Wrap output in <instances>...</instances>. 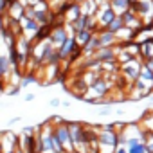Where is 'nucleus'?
<instances>
[{"label":"nucleus","mask_w":153,"mask_h":153,"mask_svg":"<svg viewBox=\"0 0 153 153\" xmlns=\"http://www.w3.org/2000/svg\"><path fill=\"white\" fill-rule=\"evenodd\" d=\"M144 151H146L144 144H139L137 140H130V153H144Z\"/></svg>","instance_id":"1"},{"label":"nucleus","mask_w":153,"mask_h":153,"mask_svg":"<svg viewBox=\"0 0 153 153\" xmlns=\"http://www.w3.org/2000/svg\"><path fill=\"white\" fill-rule=\"evenodd\" d=\"M52 40H54V42H58V45H63V43L67 42V36H65L63 29H59V31H54V34H52Z\"/></svg>","instance_id":"2"},{"label":"nucleus","mask_w":153,"mask_h":153,"mask_svg":"<svg viewBox=\"0 0 153 153\" xmlns=\"http://www.w3.org/2000/svg\"><path fill=\"white\" fill-rule=\"evenodd\" d=\"M123 25H124V22H123V18H117V20L114 18V20H112V22L108 24V27H110L108 31H112V33H115V31H119V29H121Z\"/></svg>","instance_id":"3"},{"label":"nucleus","mask_w":153,"mask_h":153,"mask_svg":"<svg viewBox=\"0 0 153 153\" xmlns=\"http://www.w3.org/2000/svg\"><path fill=\"white\" fill-rule=\"evenodd\" d=\"M99 40H101V45H108V43L114 42V33H112V31H110V33H105V34L99 36Z\"/></svg>","instance_id":"4"},{"label":"nucleus","mask_w":153,"mask_h":153,"mask_svg":"<svg viewBox=\"0 0 153 153\" xmlns=\"http://www.w3.org/2000/svg\"><path fill=\"white\" fill-rule=\"evenodd\" d=\"M70 49H74V40H67V42L63 43V49H61L59 56H67V54L70 52Z\"/></svg>","instance_id":"5"},{"label":"nucleus","mask_w":153,"mask_h":153,"mask_svg":"<svg viewBox=\"0 0 153 153\" xmlns=\"http://www.w3.org/2000/svg\"><path fill=\"white\" fill-rule=\"evenodd\" d=\"M108 58H112V51H110V49L99 52V59H108Z\"/></svg>","instance_id":"6"},{"label":"nucleus","mask_w":153,"mask_h":153,"mask_svg":"<svg viewBox=\"0 0 153 153\" xmlns=\"http://www.w3.org/2000/svg\"><path fill=\"white\" fill-rule=\"evenodd\" d=\"M101 140H103V142H114V137H112V135H103Z\"/></svg>","instance_id":"7"},{"label":"nucleus","mask_w":153,"mask_h":153,"mask_svg":"<svg viewBox=\"0 0 153 153\" xmlns=\"http://www.w3.org/2000/svg\"><path fill=\"white\" fill-rule=\"evenodd\" d=\"M2 72L4 74L7 72V61H6V58H2Z\"/></svg>","instance_id":"8"},{"label":"nucleus","mask_w":153,"mask_h":153,"mask_svg":"<svg viewBox=\"0 0 153 153\" xmlns=\"http://www.w3.org/2000/svg\"><path fill=\"white\" fill-rule=\"evenodd\" d=\"M58 105H59V101H58V99H52V101H51V106H58Z\"/></svg>","instance_id":"9"},{"label":"nucleus","mask_w":153,"mask_h":153,"mask_svg":"<svg viewBox=\"0 0 153 153\" xmlns=\"http://www.w3.org/2000/svg\"><path fill=\"white\" fill-rule=\"evenodd\" d=\"M33 99H34V94H29V96L25 97V101H33Z\"/></svg>","instance_id":"10"},{"label":"nucleus","mask_w":153,"mask_h":153,"mask_svg":"<svg viewBox=\"0 0 153 153\" xmlns=\"http://www.w3.org/2000/svg\"><path fill=\"white\" fill-rule=\"evenodd\" d=\"M149 149H151V151H153V144H151V146H149Z\"/></svg>","instance_id":"11"}]
</instances>
